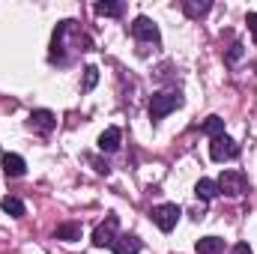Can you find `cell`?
<instances>
[{
	"label": "cell",
	"instance_id": "cell-13",
	"mask_svg": "<svg viewBox=\"0 0 257 254\" xmlns=\"http://www.w3.org/2000/svg\"><path fill=\"white\" fill-rule=\"evenodd\" d=\"M0 206H3V212H6V215H12V218H24V203H21V197L6 194V197L0 200Z\"/></svg>",
	"mask_w": 257,
	"mask_h": 254
},
{
	"label": "cell",
	"instance_id": "cell-1",
	"mask_svg": "<svg viewBox=\"0 0 257 254\" xmlns=\"http://www.w3.org/2000/svg\"><path fill=\"white\" fill-rule=\"evenodd\" d=\"M90 48H93L90 36L75 21H60L54 36H51V63L69 66L72 63V54H84Z\"/></svg>",
	"mask_w": 257,
	"mask_h": 254
},
{
	"label": "cell",
	"instance_id": "cell-23",
	"mask_svg": "<svg viewBox=\"0 0 257 254\" xmlns=\"http://www.w3.org/2000/svg\"><path fill=\"white\" fill-rule=\"evenodd\" d=\"M230 254H254V251L248 248V242H236V245L230 248Z\"/></svg>",
	"mask_w": 257,
	"mask_h": 254
},
{
	"label": "cell",
	"instance_id": "cell-9",
	"mask_svg": "<svg viewBox=\"0 0 257 254\" xmlns=\"http://www.w3.org/2000/svg\"><path fill=\"white\" fill-rule=\"evenodd\" d=\"M111 248H114V254H138L141 251V239L135 233H120Z\"/></svg>",
	"mask_w": 257,
	"mask_h": 254
},
{
	"label": "cell",
	"instance_id": "cell-21",
	"mask_svg": "<svg viewBox=\"0 0 257 254\" xmlns=\"http://www.w3.org/2000/svg\"><path fill=\"white\" fill-rule=\"evenodd\" d=\"M245 24H248V30H251V36H254V42H257V12L245 15Z\"/></svg>",
	"mask_w": 257,
	"mask_h": 254
},
{
	"label": "cell",
	"instance_id": "cell-7",
	"mask_svg": "<svg viewBox=\"0 0 257 254\" xmlns=\"http://www.w3.org/2000/svg\"><path fill=\"white\" fill-rule=\"evenodd\" d=\"M117 227H120V221H117V215H108L96 230H93V245L96 248H105V245H114V239H117Z\"/></svg>",
	"mask_w": 257,
	"mask_h": 254
},
{
	"label": "cell",
	"instance_id": "cell-14",
	"mask_svg": "<svg viewBox=\"0 0 257 254\" xmlns=\"http://www.w3.org/2000/svg\"><path fill=\"white\" fill-rule=\"evenodd\" d=\"M209 9H212L209 0H183V12H186L189 18H200V15H206Z\"/></svg>",
	"mask_w": 257,
	"mask_h": 254
},
{
	"label": "cell",
	"instance_id": "cell-16",
	"mask_svg": "<svg viewBox=\"0 0 257 254\" xmlns=\"http://www.w3.org/2000/svg\"><path fill=\"white\" fill-rule=\"evenodd\" d=\"M54 236H57V239H63V242H75V239H81V224L66 221V224H60V227L54 230Z\"/></svg>",
	"mask_w": 257,
	"mask_h": 254
},
{
	"label": "cell",
	"instance_id": "cell-10",
	"mask_svg": "<svg viewBox=\"0 0 257 254\" xmlns=\"http://www.w3.org/2000/svg\"><path fill=\"white\" fill-rule=\"evenodd\" d=\"M24 171H27V165H24V159L18 153H6L3 156V174L6 177H24Z\"/></svg>",
	"mask_w": 257,
	"mask_h": 254
},
{
	"label": "cell",
	"instance_id": "cell-12",
	"mask_svg": "<svg viewBox=\"0 0 257 254\" xmlns=\"http://www.w3.org/2000/svg\"><path fill=\"white\" fill-rule=\"evenodd\" d=\"M194 251L197 254H221L224 251V239H218V236H203V239H197Z\"/></svg>",
	"mask_w": 257,
	"mask_h": 254
},
{
	"label": "cell",
	"instance_id": "cell-17",
	"mask_svg": "<svg viewBox=\"0 0 257 254\" xmlns=\"http://www.w3.org/2000/svg\"><path fill=\"white\" fill-rule=\"evenodd\" d=\"M200 132L209 135V138H218V135H224V120H221L218 114H212V117H206V120L200 123Z\"/></svg>",
	"mask_w": 257,
	"mask_h": 254
},
{
	"label": "cell",
	"instance_id": "cell-11",
	"mask_svg": "<svg viewBox=\"0 0 257 254\" xmlns=\"http://www.w3.org/2000/svg\"><path fill=\"white\" fill-rule=\"evenodd\" d=\"M120 129L117 126H111V129H105L102 135H99V150L102 153H114V150H120Z\"/></svg>",
	"mask_w": 257,
	"mask_h": 254
},
{
	"label": "cell",
	"instance_id": "cell-15",
	"mask_svg": "<svg viewBox=\"0 0 257 254\" xmlns=\"http://www.w3.org/2000/svg\"><path fill=\"white\" fill-rule=\"evenodd\" d=\"M194 194L200 197V200H215L218 197V186H215V180H197V186H194Z\"/></svg>",
	"mask_w": 257,
	"mask_h": 254
},
{
	"label": "cell",
	"instance_id": "cell-5",
	"mask_svg": "<svg viewBox=\"0 0 257 254\" xmlns=\"http://www.w3.org/2000/svg\"><path fill=\"white\" fill-rule=\"evenodd\" d=\"M128 33H132V36H135L138 42H153V45H159V39H162V33H159L156 21H150L147 15H138V18L132 21Z\"/></svg>",
	"mask_w": 257,
	"mask_h": 254
},
{
	"label": "cell",
	"instance_id": "cell-18",
	"mask_svg": "<svg viewBox=\"0 0 257 254\" xmlns=\"http://www.w3.org/2000/svg\"><path fill=\"white\" fill-rule=\"evenodd\" d=\"M93 9H96V15H105V18L123 15V3H114V0H102V3H96Z\"/></svg>",
	"mask_w": 257,
	"mask_h": 254
},
{
	"label": "cell",
	"instance_id": "cell-3",
	"mask_svg": "<svg viewBox=\"0 0 257 254\" xmlns=\"http://www.w3.org/2000/svg\"><path fill=\"white\" fill-rule=\"evenodd\" d=\"M153 221H156V227L162 230V233H171L174 227H177V221H180V215H183V209L177 206V203H159V206H153Z\"/></svg>",
	"mask_w": 257,
	"mask_h": 254
},
{
	"label": "cell",
	"instance_id": "cell-4",
	"mask_svg": "<svg viewBox=\"0 0 257 254\" xmlns=\"http://www.w3.org/2000/svg\"><path fill=\"white\" fill-rule=\"evenodd\" d=\"M215 186H218V194H224V197H239L242 191L248 189V180H245L242 171H224L215 180Z\"/></svg>",
	"mask_w": 257,
	"mask_h": 254
},
{
	"label": "cell",
	"instance_id": "cell-19",
	"mask_svg": "<svg viewBox=\"0 0 257 254\" xmlns=\"http://www.w3.org/2000/svg\"><path fill=\"white\" fill-rule=\"evenodd\" d=\"M96 81H99V69H96V66H87V69H84V84H81V90L90 93V90L96 87Z\"/></svg>",
	"mask_w": 257,
	"mask_h": 254
},
{
	"label": "cell",
	"instance_id": "cell-22",
	"mask_svg": "<svg viewBox=\"0 0 257 254\" xmlns=\"http://www.w3.org/2000/svg\"><path fill=\"white\" fill-rule=\"evenodd\" d=\"M90 162L96 165V171H99V174H105V177L111 174V168H108V162H99V159H93V156H90Z\"/></svg>",
	"mask_w": 257,
	"mask_h": 254
},
{
	"label": "cell",
	"instance_id": "cell-8",
	"mask_svg": "<svg viewBox=\"0 0 257 254\" xmlns=\"http://www.w3.org/2000/svg\"><path fill=\"white\" fill-rule=\"evenodd\" d=\"M27 126L33 129V132H39V135H48L51 129L57 126V117H54L51 111H45V108H39V111H33V114H30V120H27Z\"/></svg>",
	"mask_w": 257,
	"mask_h": 254
},
{
	"label": "cell",
	"instance_id": "cell-2",
	"mask_svg": "<svg viewBox=\"0 0 257 254\" xmlns=\"http://www.w3.org/2000/svg\"><path fill=\"white\" fill-rule=\"evenodd\" d=\"M180 105H183V96H180V93H156V96L150 99V120L159 123V120H165L171 111H177Z\"/></svg>",
	"mask_w": 257,
	"mask_h": 254
},
{
	"label": "cell",
	"instance_id": "cell-6",
	"mask_svg": "<svg viewBox=\"0 0 257 254\" xmlns=\"http://www.w3.org/2000/svg\"><path fill=\"white\" fill-rule=\"evenodd\" d=\"M209 156H212V162H230V159L239 156V147H236L233 138L218 135V138H212V144H209Z\"/></svg>",
	"mask_w": 257,
	"mask_h": 254
},
{
	"label": "cell",
	"instance_id": "cell-20",
	"mask_svg": "<svg viewBox=\"0 0 257 254\" xmlns=\"http://www.w3.org/2000/svg\"><path fill=\"white\" fill-rule=\"evenodd\" d=\"M242 54H245V48H242L239 42H233V45H230V51L224 54V60H227V63L233 66V63H239V60H242Z\"/></svg>",
	"mask_w": 257,
	"mask_h": 254
}]
</instances>
